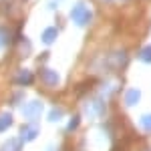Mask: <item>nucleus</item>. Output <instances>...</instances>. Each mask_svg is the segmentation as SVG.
<instances>
[{"instance_id":"obj_9","label":"nucleus","mask_w":151,"mask_h":151,"mask_svg":"<svg viewBox=\"0 0 151 151\" xmlns=\"http://www.w3.org/2000/svg\"><path fill=\"white\" fill-rule=\"evenodd\" d=\"M55 38H57V28H52V26H50V28H47V30L42 32V40H45L47 45H50Z\"/></svg>"},{"instance_id":"obj_6","label":"nucleus","mask_w":151,"mask_h":151,"mask_svg":"<svg viewBox=\"0 0 151 151\" xmlns=\"http://www.w3.org/2000/svg\"><path fill=\"white\" fill-rule=\"evenodd\" d=\"M20 143L22 139H8L2 145V151H20Z\"/></svg>"},{"instance_id":"obj_15","label":"nucleus","mask_w":151,"mask_h":151,"mask_svg":"<svg viewBox=\"0 0 151 151\" xmlns=\"http://www.w3.org/2000/svg\"><path fill=\"white\" fill-rule=\"evenodd\" d=\"M77 123H79V117H73V121H70L69 129H75V127H77Z\"/></svg>"},{"instance_id":"obj_3","label":"nucleus","mask_w":151,"mask_h":151,"mask_svg":"<svg viewBox=\"0 0 151 151\" xmlns=\"http://www.w3.org/2000/svg\"><path fill=\"white\" fill-rule=\"evenodd\" d=\"M38 135V127L36 125H26V127H22V131H20V139L22 141H32Z\"/></svg>"},{"instance_id":"obj_11","label":"nucleus","mask_w":151,"mask_h":151,"mask_svg":"<svg viewBox=\"0 0 151 151\" xmlns=\"http://www.w3.org/2000/svg\"><path fill=\"white\" fill-rule=\"evenodd\" d=\"M141 127L151 131V115H143L141 117Z\"/></svg>"},{"instance_id":"obj_4","label":"nucleus","mask_w":151,"mask_h":151,"mask_svg":"<svg viewBox=\"0 0 151 151\" xmlns=\"http://www.w3.org/2000/svg\"><path fill=\"white\" fill-rule=\"evenodd\" d=\"M42 81L47 83V85H50V87H55V85H58V75L55 73V70H42Z\"/></svg>"},{"instance_id":"obj_8","label":"nucleus","mask_w":151,"mask_h":151,"mask_svg":"<svg viewBox=\"0 0 151 151\" xmlns=\"http://www.w3.org/2000/svg\"><path fill=\"white\" fill-rule=\"evenodd\" d=\"M12 125V115L10 113H2L0 115V131H6Z\"/></svg>"},{"instance_id":"obj_13","label":"nucleus","mask_w":151,"mask_h":151,"mask_svg":"<svg viewBox=\"0 0 151 151\" xmlns=\"http://www.w3.org/2000/svg\"><path fill=\"white\" fill-rule=\"evenodd\" d=\"M141 58H143L145 63H151V47H147L143 52H141Z\"/></svg>"},{"instance_id":"obj_12","label":"nucleus","mask_w":151,"mask_h":151,"mask_svg":"<svg viewBox=\"0 0 151 151\" xmlns=\"http://www.w3.org/2000/svg\"><path fill=\"white\" fill-rule=\"evenodd\" d=\"M60 117H63V111H60V109H55V111L48 113V121H57V119H60Z\"/></svg>"},{"instance_id":"obj_2","label":"nucleus","mask_w":151,"mask_h":151,"mask_svg":"<svg viewBox=\"0 0 151 151\" xmlns=\"http://www.w3.org/2000/svg\"><path fill=\"white\" fill-rule=\"evenodd\" d=\"M40 109H42V103H40V101H30V103L24 105L22 113L28 117V119H36V117L40 115Z\"/></svg>"},{"instance_id":"obj_1","label":"nucleus","mask_w":151,"mask_h":151,"mask_svg":"<svg viewBox=\"0 0 151 151\" xmlns=\"http://www.w3.org/2000/svg\"><path fill=\"white\" fill-rule=\"evenodd\" d=\"M91 18H93V14H91V10L87 8V4H85V2L75 4V8H73V20H75V24L85 26V24L91 22Z\"/></svg>"},{"instance_id":"obj_7","label":"nucleus","mask_w":151,"mask_h":151,"mask_svg":"<svg viewBox=\"0 0 151 151\" xmlns=\"http://www.w3.org/2000/svg\"><path fill=\"white\" fill-rule=\"evenodd\" d=\"M137 101H139V91H137V89L127 91V95H125V103L127 105H137Z\"/></svg>"},{"instance_id":"obj_10","label":"nucleus","mask_w":151,"mask_h":151,"mask_svg":"<svg viewBox=\"0 0 151 151\" xmlns=\"http://www.w3.org/2000/svg\"><path fill=\"white\" fill-rule=\"evenodd\" d=\"M16 81L22 83V85H28V83H32V73H28V70H22V73H20V77H18Z\"/></svg>"},{"instance_id":"obj_14","label":"nucleus","mask_w":151,"mask_h":151,"mask_svg":"<svg viewBox=\"0 0 151 151\" xmlns=\"http://www.w3.org/2000/svg\"><path fill=\"white\" fill-rule=\"evenodd\" d=\"M6 38H8V36H6V30H4V28H0V48L6 45Z\"/></svg>"},{"instance_id":"obj_5","label":"nucleus","mask_w":151,"mask_h":151,"mask_svg":"<svg viewBox=\"0 0 151 151\" xmlns=\"http://www.w3.org/2000/svg\"><path fill=\"white\" fill-rule=\"evenodd\" d=\"M91 115H97V117H101L105 113V107H103V101L101 99H95L93 103H91V111H89Z\"/></svg>"}]
</instances>
